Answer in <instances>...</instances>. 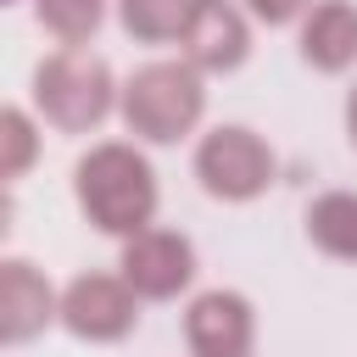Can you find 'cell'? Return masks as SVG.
Returning <instances> with one entry per match:
<instances>
[{"instance_id":"cell-4","label":"cell","mask_w":357,"mask_h":357,"mask_svg":"<svg viewBox=\"0 0 357 357\" xmlns=\"http://www.w3.org/2000/svg\"><path fill=\"white\" fill-rule=\"evenodd\" d=\"M195 178L218 201H251L273 184V151L251 128H212L195 151Z\"/></svg>"},{"instance_id":"cell-16","label":"cell","mask_w":357,"mask_h":357,"mask_svg":"<svg viewBox=\"0 0 357 357\" xmlns=\"http://www.w3.org/2000/svg\"><path fill=\"white\" fill-rule=\"evenodd\" d=\"M346 134H351V145H357V84H351V95H346Z\"/></svg>"},{"instance_id":"cell-15","label":"cell","mask_w":357,"mask_h":357,"mask_svg":"<svg viewBox=\"0 0 357 357\" xmlns=\"http://www.w3.org/2000/svg\"><path fill=\"white\" fill-rule=\"evenodd\" d=\"M307 6H312V0H245V11H251L257 22H268V28H273V22H290V17H301Z\"/></svg>"},{"instance_id":"cell-14","label":"cell","mask_w":357,"mask_h":357,"mask_svg":"<svg viewBox=\"0 0 357 357\" xmlns=\"http://www.w3.org/2000/svg\"><path fill=\"white\" fill-rule=\"evenodd\" d=\"M0 145H6V151H0V173H6V178H22L28 162H33V151H39L28 112H17V106L0 112Z\"/></svg>"},{"instance_id":"cell-11","label":"cell","mask_w":357,"mask_h":357,"mask_svg":"<svg viewBox=\"0 0 357 357\" xmlns=\"http://www.w3.org/2000/svg\"><path fill=\"white\" fill-rule=\"evenodd\" d=\"M307 234H312L329 257L357 262V195H346V190L318 195V201H312V212H307Z\"/></svg>"},{"instance_id":"cell-1","label":"cell","mask_w":357,"mask_h":357,"mask_svg":"<svg viewBox=\"0 0 357 357\" xmlns=\"http://www.w3.org/2000/svg\"><path fill=\"white\" fill-rule=\"evenodd\" d=\"M78 206L100 234H145L156 218V173L134 145H95L73 173Z\"/></svg>"},{"instance_id":"cell-5","label":"cell","mask_w":357,"mask_h":357,"mask_svg":"<svg viewBox=\"0 0 357 357\" xmlns=\"http://www.w3.org/2000/svg\"><path fill=\"white\" fill-rule=\"evenodd\" d=\"M123 284L134 290V296H145V301H167V296H178L184 284H190V273H195V251H190V240L184 234H173V229H145V234H134L128 245H123Z\"/></svg>"},{"instance_id":"cell-8","label":"cell","mask_w":357,"mask_h":357,"mask_svg":"<svg viewBox=\"0 0 357 357\" xmlns=\"http://www.w3.org/2000/svg\"><path fill=\"white\" fill-rule=\"evenodd\" d=\"M178 45L195 73H229L245 61V17L229 0H195Z\"/></svg>"},{"instance_id":"cell-2","label":"cell","mask_w":357,"mask_h":357,"mask_svg":"<svg viewBox=\"0 0 357 357\" xmlns=\"http://www.w3.org/2000/svg\"><path fill=\"white\" fill-rule=\"evenodd\" d=\"M201 112H206V89L190 61H151L123 84V123L139 139H156V145L178 139L201 123Z\"/></svg>"},{"instance_id":"cell-13","label":"cell","mask_w":357,"mask_h":357,"mask_svg":"<svg viewBox=\"0 0 357 357\" xmlns=\"http://www.w3.org/2000/svg\"><path fill=\"white\" fill-rule=\"evenodd\" d=\"M33 6H39V22L61 45H84L106 17V0H33Z\"/></svg>"},{"instance_id":"cell-9","label":"cell","mask_w":357,"mask_h":357,"mask_svg":"<svg viewBox=\"0 0 357 357\" xmlns=\"http://www.w3.org/2000/svg\"><path fill=\"white\" fill-rule=\"evenodd\" d=\"M50 318H61V301L45 284V273L22 257L0 262V335L17 346V340H33Z\"/></svg>"},{"instance_id":"cell-3","label":"cell","mask_w":357,"mask_h":357,"mask_svg":"<svg viewBox=\"0 0 357 357\" xmlns=\"http://www.w3.org/2000/svg\"><path fill=\"white\" fill-rule=\"evenodd\" d=\"M33 100H39V112H45L56 128L84 134V128H95V123L112 112V67H106L95 50H84V45H61L56 56L39 61V73H33Z\"/></svg>"},{"instance_id":"cell-12","label":"cell","mask_w":357,"mask_h":357,"mask_svg":"<svg viewBox=\"0 0 357 357\" xmlns=\"http://www.w3.org/2000/svg\"><path fill=\"white\" fill-rule=\"evenodd\" d=\"M190 6H195V0H123V28H128L134 39L162 45V39H178V33H184Z\"/></svg>"},{"instance_id":"cell-10","label":"cell","mask_w":357,"mask_h":357,"mask_svg":"<svg viewBox=\"0 0 357 357\" xmlns=\"http://www.w3.org/2000/svg\"><path fill=\"white\" fill-rule=\"evenodd\" d=\"M301 56L318 73H346L357 61V6L351 0H318L301 22Z\"/></svg>"},{"instance_id":"cell-6","label":"cell","mask_w":357,"mask_h":357,"mask_svg":"<svg viewBox=\"0 0 357 357\" xmlns=\"http://www.w3.org/2000/svg\"><path fill=\"white\" fill-rule=\"evenodd\" d=\"M134 290L112 273H84L67 284L61 296V324L78 335V340H123L134 329Z\"/></svg>"},{"instance_id":"cell-7","label":"cell","mask_w":357,"mask_h":357,"mask_svg":"<svg viewBox=\"0 0 357 357\" xmlns=\"http://www.w3.org/2000/svg\"><path fill=\"white\" fill-rule=\"evenodd\" d=\"M184 335H190V351L195 357H245L251 340H257L251 301L234 296V290H206V296L190 301Z\"/></svg>"}]
</instances>
